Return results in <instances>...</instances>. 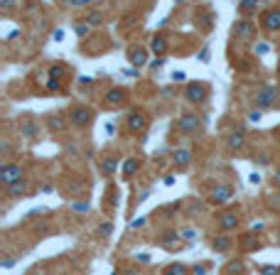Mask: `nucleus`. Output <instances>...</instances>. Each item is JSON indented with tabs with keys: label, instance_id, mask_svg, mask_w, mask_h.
I'll use <instances>...</instances> for the list:
<instances>
[{
	"label": "nucleus",
	"instance_id": "c85d7f7f",
	"mask_svg": "<svg viewBox=\"0 0 280 275\" xmlns=\"http://www.w3.org/2000/svg\"><path fill=\"white\" fill-rule=\"evenodd\" d=\"M261 275H280V268H278V265H263V268H261Z\"/></svg>",
	"mask_w": 280,
	"mask_h": 275
},
{
	"label": "nucleus",
	"instance_id": "c9c22d12",
	"mask_svg": "<svg viewBox=\"0 0 280 275\" xmlns=\"http://www.w3.org/2000/svg\"><path fill=\"white\" fill-rule=\"evenodd\" d=\"M182 236H184L187 241H192V239H194V231H192V228H184V231H182Z\"/></svg>",
	"mask_w": 280,
	"mask_h": 275
},
{
	"label": "nucleus",
	"instance_id": "a211bd4d",
	"mask_svg": "<svg viewBox=\"0 0 280 275\" xmlns=\"http://www.w3.org/2000/svg\"><path fill=\"white\" fill-rule=\"evenodd\" d=\"M219 226H221L224 231H231V228H236V226H238V216L229 211V214H224V216L219 219Z\"/></svg>",
	"mask_w": 280,
	"mask_h": 275
},
{
	"label": "nucleus",
	"instance_id": "f704fd0d",
	"mask_svg": "<svg viewBox=\"0 0 280 275\" xmlns=\"http://www.w3.org/2000/svg\"><path fill=\"white\" fill-rule=\"evenodd\" d=\"M163 64H165V59H163V57H157L155 62H150V66H152V69H160V66H163Z\"/></svg>",
	"mask_w": 280,
	"mask_h": 275
},
{
	"label": "nucleus",
	"instance_id": "ea45409f",
	"mask_svg": "<svg viewBox=\"0 0 280 275\" xmlns=\"http://www.w3.org/2000/svg\"><path fill=\"white\" fill-rule=\"evenodd\" d=\"M138 260H140V263H150V256H148V253H140Z\"/></svg>",
	"mask_w": 280,
	"mask_h": 275
},
{
	"label": "nucleus",
	"instance_id": "dca6fc26",
	"mask_svg": "<svg viewBox=\"0 0 280 275\" xmlns=\"http://www.w3.org/2000/svg\"><path fill=\"white\" fill-rule=\"evenodd\" d=\"M150 47H152V52H155V54H160V57H163V54L167 52V47H170V45H167V39H165L163 34H155Z\"/></svg>",
	"mask_w": 280,
	"mask_h": 275
},
{
	"label": "nucleus",
	"instance_id": "4468645a",
	"mask_svg": "<svg viewBox=\"0 0 280 275\" xmlns=\"http://www.w3.org/2000/svg\"><path fill=\"white\" fill-rule=\"evenodd\" d=\"M128 59H131L133 66H143V64L148 62V49H145V47H135V49H131Z\"/></svg>",
	"mask_w": 280,
	"mask_h": 275
},
{
	"label": "nucleus",
	"instance_id": "1a4fd4ad",
	"mask_svg": "<svg viewBox=\"0 0 280 275\" xmlns=\"http://www.w3.org/2000/svg\"><path fill=\"white\" fill-rule=\"evenodd\" d=\"M199 126H202V118L194 115V113H184L180 121H177V130H180V133H194Z\"/></svg>",
	"mask_w": 280,
	"mask_h": 275
},
{
	"label": "nucleus",
	"instance_id": "393cba45",
	"mask_svg": "<svg viewBox=\"0 0 280 275\" xmlns=\"http://www.w3.org/2000/svg\"><path fill=\"white\" fill-rule=\"evenodd\" d=\"M163 275H187V268H184V265H177V263H175V265H170V268H167V270H165Z\"/></svg>",
	"mask_w": 280,
	"mask_h": 275
},
{
	"label": "nucleus",
	"instance_id": "412c9836",
	"mask_svg": "<svg viewBox=\"0 0 280 275\" xmlns=\"http://www.w3.org/2000/svg\"><path fill=\"white\" fill-rule=\"evenodd\" d=\"M86 22H89L91 27H99V25L103 22V13H101V10H91V13L86 15Z\"/></svg>",
	"mask_w": 280,
	"mask_h": 275
},
{
	"label": "nucleus",
	"instance_id": "f03ea898",
	"mask_svg": "<svg viewBox=\"0 0 280 275\" xmlns=\"http://www.w3.org/2000/svg\"><path fill=\"white\" fill-rule=\"evenodd\" d=\"M184 98L189 103H204L209 98V86L204 81H189L184 89Z\"/></svg>",
	"mask_w": 280,
	"mask_h": 275
},
{
	"label": "nucleus",
	"instance_id": "e433bc0d",
	"mask_svg": "<svg viewBox=\"0 0 280 275\" xmlns=\"http://www.w3.org/2000/svg\"><path fill=\"white\" fill-rule=\"evenodd\" d=\"M0 5H3L5 10H10V8L15 5V0H0Z\"/></svg>",
	"mask_w": 280,
	"mask_h": 275
},
{
	"label": "nucleus",
	"instance_id": "bb28decb",
	"mask_svg": "<svg viewBox=\"0 0 280 275\" xmlns=\"http://www.w3.org/2000/svg\"><path fill=\"white\" fill-rule=\"evenodd\" d=\"M238 8H241L244 13H248V10H256L258 3H256V0H241V3H238Z\"/></svg>",
	"mask_w": 280,
	"mask_h": 275
},
{
	"label": "nucleus",
	"instance_id": "cd10ccee",
	"mask_svg": "<svg viewBox=\"0 0 280 275\" xmlns=\"http://www.w3.org/2000/svg\"><path fill=\"white\" fill-rule=\"evenodd\" d=\"M45 89L52 91V94H57V91H62V81H52V79H47V81H45Z\"/></svg>",
	"mask_w": 280,
	"mask_h": 275
},
{
	"label": "nucleus",
	"instance_id": "473e14b6",
	"mask_svg": "<svg viewBox=\"0 0 280 275\" xmlns=\"http://www.w3.org/2000/svg\"><path fill=\"white\" fill-rule=\"evenodd\" d=\"M197 59H199V62H207V59H209V47H204L202 52H199V54H197Z\"/></svg>",
	"mask_w": 280,
	"mask_h": 275
},
{
	"label": "nucleus",
	"instance_id": "9b49d317",
	"mask_svg": "<svg viewBox=\"0 0 280 275\" xmlns=\"http://www.w3.org/2000/svg\"><path fill=\"white\" fill-rule=\"evenodd\" d=\"M27 192H30V182H27V179H20V182H15V184L5 187V194L10 196V199H17V196H25Z\"/></svg>",
	"mask_w": 280,
	"mask_h": 275
},
{
	"label": "nucleus",
	"instance_id": "a19ab883",
	"mask_svg": "<svg viewBox=\"0 0 280 275\" xmlns=\"http://www.w3.org/2000/svg\"><path fill=\"white\" fill-rule=\"evenodd\" d=\"M194 273H197V275H207V268L199 265V268H194Z\"/></svg>",
	"mask_w": 280,
	"mask_h": 275
},
{
	"label": "nucleus",
	"instance_id": "6e6552de",
	"mask_svg": "<svg viewBox=\"0 0 280 275\" xmlns=\"http://www.w3.org/2000/svg\"><path fill=\"white\" fill-rule=\"evenodd\" d=\"M261 22H263V30L268 32H278L280 30V8H270L261 15Z\"/></svg>",
	"mask_w": 280,
	"mask_h": 275
},
{
	"label": "nucleus",
	"instance_id": "4c0bfd02",
	"mask_svg": "<svg viewBox=\"0 0 280 275\" xmlns=\"http://www.w3.org/2000/svg\"><path fill=\"white\" fill-rule=\"evenodd\" d=\"M145 224V219H135V221H131V228H140Z\"/></svg>",
	"mask_w": 280,
	"mask_h": 275
},
{
	"label": "nucleus",
	"instance_id": "a878e982",
	"mask_svg": "<svg viewBox=\"0 0 280 275\" xmlns=\"http://www.w3.org/2000/svg\"><path fill=\"white\" fill-rule=\"evenodd\" d=\"M89 27H91V25H89L86 20H84V22H76V25H74V30H76V34H79V37H86V34H89Z\"/></svg>",
	"mask_w": 280,
	"mask_h": 275
},
{
	"label": "nucleus",
	"instance_id": "4be33fe9",
	"mask_svg": "<svg viewBox=\"0 0 280 275\" xmlns=\"http://www.w3.org/2000/svg\"><path fill=\"white\" fill-rule=\"evenodd\" d=\"M66 74V66H59V64H54L52 69H49V79L52 81H62V76Z\"/></svg>",
	"mask_w": 280,
	"mask_h": 275
},
{
	"label": "nucleus",
	"instance_id": "f257e3e1",
	"mask_svg": "<svg viewBox=\"0 0 280 275\" xmlns=\"http://www.w3.org/2000/svg\"><path fill=\"white\" fill-rule=\"evenodd\" d=\"M278 94H280V89L275 86V84H268V86H261L258 91H256V98H253V103L261 108V111H265V108H270L273 103H275V98H278Z\"/></svg>",
	"mask_w": 280,
	"mask_h": 275
},
{
	"label": "nucleus",
	"instance_id": "0eeeda50",
	"mask_svg": "<svg viewBox=\"0 0 280 275\" xmlns=\"http://www.w3.org/2000/svg\"><path fill=\"white\" fill-rule=\"evenodd\" d=\"M233 199V189L229 184H216L212 192H209V202L212 204H229Z\"/></svg>",
	"mask_w": 280,
	"mask_h": 275
},
{
	"label": "nucleus",
	"instance_id": "423d86ee",
	"mask_svg": "<svg viewBox=\"0 0 280 275\" xmlns=\"http://www.w3.org/2000/svg\"><path fill=\"white\" fill-rule=\"evenodd\" d=\"M233 34L241 39V42H251V39L256 37V22L253 20H238L236 25H233Z\"/></svg>",
	"mask_w": 280,
	"mask_h": 275
},
{
	"label": "nucleus",
	"instance_id": "37998d69",
	"mask_svg": "<svg viewBox=\"0 0 280 275\" xmlns=\"http://www.w3.org/2000/svg\"><path fill=\"white\" fill-rule=\"evenodd\" d=\"M163 96H165V98H172V96H175V91H172V89H165V91H163Z\"/></svg>",
	"mask_w": 280,
	"mask_h": 275
},
{
	"label": "nucleus",
	"instance_id": "f8f14e48",
	"mask_svg": "<svg viewBox=\"0 0 280 275\" xmlns=\"http://www.w3.org/2000/svg\"><path fill=\"white\" fill-rule=\"evenodd\" d=\"M126 91L123 89H111V91H106V96H103V101L108 103V106H123L126 103Z\"/></svg>",
	"mask_w": 280,
	"mask_h": 275
},
{
	"label": "nucleus",
	"instance_id": "ddd939ff",
	"mask_svg": "<svg viewBox=\"0 0 280 275\" xmlns=\"http://www.w3.org/2000/svg\"><path fill=\"white\" fill-rule=\"evenodd\" d=\"M244 145H246V130H244V128H236V130L229 135V147L241 150Z\"/></svg>",
	"mask_w": 280,
	"mask_h": 275
},
{
	"label": "nucleus",
	"instance_id": "5701e85b",
	"mask_svg": "<svg viewBox=\"0 0 280 275\" xmlns=\"http://www.w3.org/2000/svg\"><path fill=\"white\" fill-rule=\"evenodd\" d=\"M96 233L101 236V239H108V236L113 233V224H108V221H106V224H99V228H96Z\"/></svg>",
	"mask_w": 280,
	"mask_h": 275
},
{
	"label": "nucleus",
	"instance_id": "6ab92c4d",
	"mask_svg": "<svg viewBox=\"0 0 280 275\" xmlns=\"http://www.w3.org/2000/svg\"><path fill=\"white\" fill-rule=\"evenodd\" d=\"M20 133H22L25 140H34V138H37V126L30 123V121H25V123L20 126Z\"/></svg>",
	"mask_w": 280,
	"mask_h": 275
},
{
	"label": "nucleus",
	"instance_id": "2f4dec72",
	"mask_svg": "<svg viewBox=\"0 0 280 275\" xmlns=\"http://www.w3.org/2000/svg\"><path fill=\"white\" fill-rule=\"evenodd\" d=\"M261 115H263L261 111H251V113H248V121H251V123H258V121H261Z\"/></svg>",
	"mask_w": 280,
	"mask_h": 275
},
{
	"label": "nucleus",
	"instance_id": "79ce46f5",
	"mask_svg": "<svg viewBox=\"0 0 280 275\" xmlns=\"http://www.w3.org/2000/svg\"><path fill=\"white\" fill-rule=\"evenodd\" d=\"M256 52H258V54H265V52H268V45H258V49H256Z\"/></svg>",
	"mask_w": 280,
	"mask_h": 275
},
{
	"label": "nucleus",
	"instance_id": "9d476101",
	"mask_svg": "<svg viewBox=\"0 0 280 275\" xmlns=\"http://www.w3.org/2000/svg\"><path fill=\"white\" fill-rule=\"evenodd\" d=\"M192 160H194V152H192L189 147H180V150L172 152V162H175L177 167H187Z\"/></svg>",
	"mask_w": 280,
	"mask_h": 275
},
{
	"label": "nucleus",
	"instance_id": "39448f33",
	"mask_svg": "<svg viewBox=\"0 0 280 275\" xmlns=\"http://www.w3.org/2000/svg\"><path fill=\"white\" fill-rule=\"evenodd\" d=\"M126 126H128V130L131 133H145L148 130V115L143 113V111H131L128 113V118H126Z\"/></svg>",
	"mask_w": 280,
	"mask_h": 275
},
{
	"label": "nucleus",
	"instance_id": "7ed1b4c3",
	"mask_svg": "<svg viewBox=\"0 0 280 275\" xmlns=\"http://www.w3.org/2000/svg\"><path fill=\"white\" fill-rule=\"evenodd\" d=\"M22 175H25V170H22L20 165H15V162H5L3 167H0V182H3L5 187H10V184L20 182V179H22Z\"/></svg>",
	"mask_w": 280,
	"mask_h": 275
},
{
	"label": "nucleus",
	"instance_id": "f3484780",
	"mask_svg": "<svg viewBox=\"0 0 280 275\" xmlns=\"http://www.w3.org/2000/svg\"><path fill=\"white\" fill-rule=\"evenodd\" d=\"M138 170H140V160H135V157H128V160L123 162V177H126V179L133 177Z\"/></svg>",
	"mask_w": 280,
	"mask_h": 275
},
{
	"label": "nucleus",
	"instance_id": "20e7f679",
	"mask_svg": "<svg viewBox=\"0 0 280 275\" xmlns=\"http://www.w3.org/2000/svg\"><path fill=\"white\" fill-rule=\"evenodd\" d=\"M69 121H71L74 126H79V128H84V126H89V123L94 121V111H91L89 106H76V108H71V113H69Z\"/></svg>",
	"mask_w": 280,
	"mask_h": 275
},
{
	"label": "nucleus",
	"instance_id": "aec40b11",
	"mask_svg": "<svg viewBox=\"0 0 280 275\" xmlns=\"http://www.w3.org/2000/svg\"><path fill=\"white\" fill-rule=\"evenodd\" d=\"M118 170V160L115 157H106V160H101V172L103 175H113Z\"/></svg>",
	"mask_w": 280,
	"mask_h": 275
},
{
	"label": "nucleus",
	"instance_id": "58836bf2",
	"mask_svg": "<svg viewBox=\"0 0 280 275\" xmlns=\"http://www.w3.org/2000/svg\"><path fill=\"white\" fill-rule=\"evenodd\" d=\"M172 79H175V81H182V79H184V71H175Z\"/></svg>",
	"mask_w": 280,
	"mask_h": 275
},
{
	"label": "nucleus",
	"instance_id": "c756f323",
	"mask_svg": "<svg viewBox=\"0 0 280 275\" xmlns=\"http://www.w3.org/2000/svg\"><path fill=\"white\" fill-rule=\"evenodd\" d=\"M71 209L84 214V211H89V202H74V204H71Z\"/></svg>",
	"mask_w": 280,
	"mask_h": 275
},
{
	"label": "nucleus",
	"instance_id": "c03bdc74",
	"mask_svg": "<svg viewBox=\"0 0 280 275\" xmlns=\"http://www.w3.org/2000/svg\"><path fill=\"white\" fill-rule=\"evenodd\" d=\"M273 179H275V184H280V170H275V177H273Z\"/></svg>",
	"mask_w": 280,
	"mask_h": 275
},
{
	"label": "nucleus",
	"instance_id": "b1692460",
	"mask_svg": "<svg viewBox=\"0 0 280 275\" xmlns=\"http://www.w3.org/2000/svg\"><path fill=\"white\" fill-rule=\"evenodd\" d=\"M226 275H244V263H229Z\"/></svg>",
	"mask_w": 280,
	"mask_h": 275
},
{
	"label": "nucleus",
	"instance_id": "7c9ffc66",
	"mask_svg": "<svg viewBox=\"0 0 280 275\" xmlns=\"http://www.w3.org/2000/svg\"><path fill=\"white\" fill-rule=\"evenodd\" d=\"M52 128H59V130L64 128V118H62V115H54V118H52Z\"/></svg>",
	"mask_w": 280,
	"mask_h": 275
},
{
	"label": "nucleus",
	"instance_id": "72a5a7b5",
	"mask_svg": "<svg viewBox=\"0 0 280 275\" xmlns=\"http://www.w3.org/2000/svg\"><path fill=\"white\" fill-rule=\"evenodd\" d=\"M52 39H54V42H62V39H64V30H54V32H52Z\"/></svg>",
	"mask_w": 280,
	"mask_h": 275
},
{
	"label": "nucleus",
	"instance_id": "2eb2a0df",
	"mask_svg": "<svg viewBox=\"0 0 280 275\" xmlns=\"http://www.w3.org/2000/svg\"><path fill=\"white\" fill-rule=\"evenodd\" d=\"M231 246H233V239H229V236H216V239L212 241V248L216 253H226Z\"/></svg>",
	"mask_w": 280,
	"mask_h": 275
}]
</instances>
